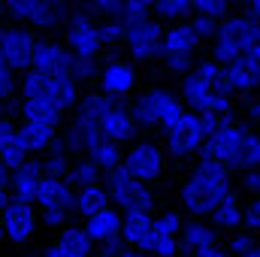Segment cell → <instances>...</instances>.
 Here are the masks:
<instances>
[{
	"mask_svg": "<svg viewBox=\"0 0 260 257\" xmlns=\"http://www.w3.org/2000/svg\"><path fill=\"white\" fill-rule=\"evenodd\" d=\"M230 170L221 160L200 157L194 173L182 185V206L191 215H212V209L230 194Z\"/></svg>",
	"mask_w": 260,
	"mask_h": 257,
	"instance_id": "cell-1",
	"label": "cell"
},
{
	"mask_svg": "<svg viewBox=\"0 0 260 257\" xmlns=\"http://www.w3.org/2000/svg\"><path fill=\"white\" fill-rule=\"evenodd\" d=\"M76 64V52L70 46H61L55 40H40L37 43V52H34V70H43V73H73Z\"/></svg>",
	"mask_w": 260,
	"mask_h": 257,
	"instance_id": "cell-13",
	"label": "cell"
},
{
	"mask_svg": "<svg viewBox=\"0 0 260 257\" xmlns=\"http://www.w3.org/2000/svg\"><path fill=\"white\" fill-rule=\"evenodd\" d=\"M37 206L46 209H76V188L64 176H46L40 191H37Z\"/></svg>",
	"mask_w": 260,
	"mask_h": 257,
	"instance_id": "cell-18",
	"label": "cell"
},
{
	"mask_svg": "<svg viewBox=\"0 0 260 257\" xmlns=\"http://www.w3.org/2000/svg\"><path fill=\"white\" fill-rule=\"evenodd\" d=\"M9 200H12V185L0 179V209H3V206H6Z\"/></svg>",
	"mask_w": 260,
	"mask_h": 257,
	"instance_id": "cell-50",
	"label": "cell"
},
{
	"mask_svg": "<svg viewBox=\"0 0 260 257\" xmlns=\"http://www.w3.org/2000/svg\"><path fill=\"white\" fill-rule=\"evenodd\" d=\"M242 188L248 194H254L260 197V167L257 170H245V176H242Z\"/></svg>",
	"mask_w": 260,
	"mask_h": 257,
	"instance_id": "cell-48",
	"label": "cell"
},
{
	"mask_svg": "<svg viewBox=\"0 0 260 257\" xmlns=\"http://www.w3.org/2000/svg\"><path fill=\"white\" fill-rule=\"evenodd\" d=\"M194 257H230V248H221L218 242H212V245H203V248H197Z\"/></svg>",
	"mask_w": 260,
	"mask_h": 257,
	"instance_id": "cell-49",
	"label": "cell"
},
{
	"mask_svg": "<svg viewBox=\"0 0 260 257\" xmlns=\"http://www.w3.org/2000/svg\"><path fill=\"white\" fill-rule=\"evenodd\" d=\"M212 224L218 227V230H236L239 224H245V206H242V200H239V194H227L215 209H212Z\"/></svg>",
	"mask_w": 260,
	"mask_h": 257,
	"instance_id": "cell-24",
	"label": "cell"
},
{
	"mask_svg": "<svg viewBox=\"0 0 260 257\" xmlns=\"http://www.w3.org/2000/svg\"><path fill=\"white\" fill-rule=\"evenodd\" d=\"M118 257H142V248H136V245H124V251Z\"/></svg>",
	"mask_w": 260,
	"mask_h": 257,
	"instance_id": "cell-51",
	"label": "cell"
},
{
	"mask_svg": "<svg viewBox=\"0 0 260 257\" xmlns=\"http://www.w3.org/2000/svg\"><path fill=\"white\" fill-rule=\"evenodd\" d=\"M160 61L164 67L170 70V73H191L194 70V55H160Z\"/></svg>",
	"mask_w": 260,
	"mask_h": 257,
	"instance_id": "cell-44",
	"label": "cell"
},
{
	"mask_svg": "<svg viewBox=\"0 0 260 257\" xmlns=\"http://www.w3.org/2000/svg\"><path fill=\"white\" fill-rule=\"evenodd\" d=\"M97 82H100V91H106V94H112V97H124V94L133 91V85H136V70H133L130 61L109 58L106 64L100 67Z\"/></svg>",
	"mask_w": 260,
	"mask_h": 257,
	"instance_id": "cell-12",
	"label": "cell"
},
{
	"mask_svg": "<svg viewBox=\"0 0 260 257\" xmlns=\"http://www.w3.org/2000/svg\"><path fill=\"white\" fill-rule=\"evenodd\" d=\"M18 127H21V136H24L30 154H37V151H49V145L58 139V127L43 124V121H24V118H21Z\"/></svg>",
	"mask_w": 260,
	"mask_h": 257,
	"instance_id": "cell-29",
	"label": "cell"
},
{
	"mask_svg": "<svg viewBox=\"0 0 260 257\" xmlns=\"http://www.w3.org/2000/svg\"><path fill=\"white\" fill-rule=\"evenodd\" d=\"M197 73L218 91V94H227V97H233V85H230V76H227V67L221 64V61H215V58H209V61H200L194 67Z\"/></svg>",
	"mask_w": 260,
	"mask_h": 257,
	"instance_id": "cell-31",
	"label": "cell"
},
{
	"mask_svg": "<svg viewBox=\"0 0 260 257\" xmlns=\"http://www.w3.org/2000/svg\"><path fill=\"white\" fill-rule=\"evenodd\" d=\"M239 257H260V248H257V245H254L251 251H245V254H239Z\"/></svg>",
	"mask_w": 260,
	"mask_h": 257,
	"instance_id": "cell-53",
	"label": "cell"
},
{
	"mask_svg": "<svg viewBox=\"0 0 260 257\" xmlns=\"http://www.w3.org/2000/svg\"><path fill=\"white\" fill-rule=\"evenodd\" d=\"M43 179H46V167H43V160H30V157H27L21 167L12 170V179H9V185H12V197L27 200V203H37V191H40Z\"/></svg>",
	"mask_w": 260,
	"mask_h": 257,
	"instance_id": "cell-17",
	"label": "cell"
},
{
	"mask_svg": "<svg viewBox=\"0 0 260 257\" xmlns=\"http://www.w3.org/2000/svg\"><path fill=\"white\" fill-rule=\"evenodd\" d=\"M227 76H230L233 91L248 94V91L260 88V61L248 58V55H239L236 61H230V64H227Z\"/></svg>",
	"mask_w": 260,
	"mask_h": 257,
	"instance_id": "cell-22",
	"label": "cell"
},
{
	"mask_svg": "<svg viewBox=\"0 0 260 257\" xmlns=\"http://www.w3.org/2000/svg\"><path fill=\"white\" fill-rule=\"evenodd\" d=\"M103 173H109V170H115V167H121L124 164V154H121V142H115V139H109V136H100L88 151H85Z\"/></svg>",
	"mask_w": 260,
	"mask_h": 257,
	"instance_id": "cell-27",
	"label": "cell"
},
{
	"mask_svg": "<svg viewBox=\"0 0 260 257\" xmlns=\"http://www.w3.org/2000/svg\"><path fill=\"white\" fill-rule=\"evenodd\" d=\"M27 157H30V148H27V142H24V136H21V127L12 121V115L0 118V160H3L9 170H15V167H21Z\"/></svg>",
	"mask_w": 260,
	"mask_h": 257,
	"instance_id": "cell-15",
	"label": "cell"
},
{
	"mask_svg": "<svg viewBox=\"0 0 260 257\" xmlns=\"http://www.w3.org/2000/svg\"><path fill=\"white\" fill-rule=\"evenodd\" d=\"M3 239H6V230H3V224H0V242H3Z\"/></svg>",
	"mask_w": 260,
	"mask_h": 257,
	"instance_id": "cell-55",
	"label": "cell"
},
{
	"mask_svg": "<svg viewBox=\"0 0 260 257\" xmlns=\"http://www.w3.org/2000/svg\"><path fill=\"white\" fill-rule=\"evenodd\" d=\"M18 115H21L24 121H43V124L58 127L64 109H61L58 103H52L49 97H21V112H18Z\"/></svg>",
	"mask_w": 260,
	"mask_h": 257,
	"instance_id": "cell-23",
	"label": "cell"
},
{
	"mask_svg": "<svg viewBox=\"0 0 260 257\" xmlns=\"http://www.w3.org/2000/svg\"><path fill=\"white\" fill-rule=\"evenodd\" d=\"M100 37L106 46H118L127 40V21L124 18H100Z\"/></svg>",
	"mask_w": 260,
	"mask_h": 257,
	"instance_id": "cell-35",
	"label": "cell"
},
{
	"mask_svg": "<svg viewBox=\"0 0 260 257\" xmlns=\"http://www.w3.org/2000/svg\"><path fill=\"white\" fill-rule=\"evenodd\" d=\"M100 127H103V136H109V139H115V142H130L133 136H136V118H133V112H130L127 106H112L109 112H106V118L100 121Z\"/></svg>",
	"mask_w": 260,
	"mask_h": 257,
	"instance_id": "cell-20",
	"label": "cell"
},
{
	"mask_svg": "<svg viewBox=\"0 0 260 257\" xmlns=\"http://www.w3.org/2000/svg\"><path fill=\"white\" fill-rule=\"evenodd\" d=\"M94 251V236L85 227H64L61 236L46 245L43 257H91Z\"/></svg>",
	"mask_w": 260,
	"mask_h": 257,
	"instance_id": "cell-14",
	"label": "cell"
},
{
	"mask_svg": "<svg viewBox=\"0 0 260 257\" xmlns=\"http://www.w3.org/2000/svg\"><path fill=\"white\" fill-rule=\"evenodd\" d=\"M245 130H248L245 124H236V121L224 124L212 136H206V142L200 148V157H212V160H221V164L236 170V157H239V145H242Z\"/></svg>",
	"mask_w": 260,
	"mask_h": 257,
	"instance_id": "cell-9",
	"label": "cell"
},
{
	"mask_svg": "<svg viewBox=\"0 0 260 257\" xmlns=\"http://www.w3.org/2000/svg\"><path fill=\"white\" fill-rule=\"evenodd\" d=\"M46 97L52 103H58L61 109H73L79 106V79L73 73H49V88H46Z\"/></svg>",
	"mask_w": 260,
	"mask_h": 257,
	"instance_id": "cell-21",
	"label": "cell"
},
{
	"mask_svg": "<svg viewBox=\"0 0 260 257\" xmlns=\"http://www.w3.org/2000/svg\"><path fill=\"white\" fill-rule=\"evenodd\" d=\"M130 112H133V118H136L139 127L167 130V127H173V124L182 118V112H185V100L176 97V94L167 91V88H151V91H145L142 97L133 100Z\"/></svg>",
	"mask_w": 260,
	"mask_h": 257,
	"instance_id": "cell-2",
	"label": "cell"
},
{
	"mask_svg": "<svg viewBox=\"0 0 260 257\" xmlns=\"http://www.w3.org/2000/svg\"><path fill=\"white\" fill-rule=\"evenodd\" d=\"M124 167H127L136 179L154 182L164 173V167H167V154H164V148L157 142H148L145 139V142L130 145V151L124 154Z\"/></svg>",
	"mask_w": 260,
	"mask_h": 257,
	"instance_id": "cell-11",
	"label": "cell"
},
{
	"mask_svg": "<svg viewBox=\"0 0 260 257\" xmlns=\"http://www.w3.org/2000/svg\"><path fill=\"white\" fill-rule=\"evenodd\" d=\"M182 100L194 112H233V97L218 94L197 70L185 73L182 79Z\"/></svg>",
	"mask_w": 260,
	"mask_h": 257,
	"instance_id": "cell-6",
	"label": "cell"
},
{
	"mask_svg": "<svg viewBox=\"0 0 260 257\" xmlns=\"http://www.w3.org/2000/svg\"><path fill=\"white\" fill-rule=\"evenodd\" d=\"M248 15L260 21V0H248Z\"/></svg>",
	"mask_w": 260,
	"mask_h": 257,
	"instance_id": "cell-52",
	"label": "cell"
},
{
	"mask_svg": "<svg viewBox=\"0 0 260 257\" xmlns=\"http://www.w3.org/2000/svg\"><path fill=\"white\" fill-rule=\"evenodd\" d=\"M118 100H121V97H112V94H106V91H97V94H85V97L79 100L76 112H79V115H85V118L103 121V118H106V112H109L112 106H118Z\"/></svg>",
	"mask_w": 260,
	"mask_h": 257,
	"instance_id": "cell-30",
	"label": "cell"
},
{
	"mask_svg": "<svg viewBox=\"0 0 260 257\" xmlns=\"http://www.w3.org/2000/svg\"><path fill=\"white\" fill-rule=\"evenodd\" d=\"M167 133V148L173 157H188V154H197L206 142V130H203V121H200V112L194 109H185L182 118L173 124V127L164 130Z\"/></svg>",
	"mask_w": 260,
	"mask_h": 257,
	"instance_id": "cell-7",
	"label": "cell"
},
{
	"mask_svg": "<svg viewBox=\"0 0 260 257\" xmlns=\"http://www.w3.org/2000/svg\"><path fill=\"white\" fill-rule=\"evenodd\" d=\"M70 212H73V209H46V212H43V221H46L49 227H64L67 221H70Z\"/></svg>",
	"mask_w": 260,
	"mask_h": 257,
	"instance_id": "cell-46",
	"label": "cell"
},
{
	"mask_svg": "<svg viewBox=\"0 0 260 257\" xmlns=\"http://www.w3.org/2000/svg\"><path fill=\"white\" fill-rule=\"evenodd\" d=\"M121 236H124L127 245H136V248L148 251L151 236H154V218H151V209H124Z\"/></svg>",
	"mask_w": 260,
	"mask_h": 257,
	"instance_id": "cell-16",
	"label": "cell"
},
{
	"mask_svg": "<svg viewBox=\"0 0 260 257\" xmlns=\"http://www.w3.org/2000/svg\"><path fill=\"white\" fill-rule=\"evenodd\" d=\"M164 24H160V18L154 15H148V18H139V21H133L127 24V40H124V46H127L130 58L133 61H154V58H160L164 55Z\"/></svg>",
	"mask_w": 260,
	"mask_h": 257,
	"instance_id": "cell-4",
	"label": "cell"
},
{
	"mask_svg": "<svg viewBox=\"0 0 260 257\" xmlns=\"http://www.w3.org/2000/svg\"><path fill=\"white\" fill-rule=\"evenodd\" d=\"M191 24H194V30L203 37V40H215V34H218V27H221L218 18L203 15V12H194V15H191Z\"/></svg>",
	"mask_w": 260,
	"mask_h": 257,
	"instance_id": "cell-42",
	"label": "cell"
},
{
	"mask_svg": "<svg viewBox=\"0 0 260 257\" xmlns=\"http://www.w3.org/2000/svg\"><path fill=\"white\" fill-rule=\"evenodd\" d=\"M73 76H76L79 82L97 79V76H100V64H97V58H85V55H76V64H73Z\"/></svg>",
	"mask_w": 260,
	"mask_h": 257,
	"instance_id": "cell-40",
	"label": "cell"
},
{
	"mask_svg": "<svg viewBox=\"0 0 260 257\" xmlns=\"http://www.w3.org/2000/svg\"><path fill=\"white\" fill-rule=\"evenodd\" d=\"M37 37L27 27H3L0 30V61L12 67L15 73L34 67V52H37Z\"/></svg>",
	"mask_w": 260,
	"mask_h": 257,
	"instance_id": "cell-8",
	"label": "cell"
},
{
	"mask_svg": "<svg viewBox=\"0 0 260 257\" xmlns=\"http://www.w3.org/2000/svg\"><path fill=\"white\" fill-rule=\"evenodd\" d=\"M67 46L76 52V55H85V58H97L100 49L106 46L103 37H100V24L94 21V15L85 9H73L67 15Z\"/></svg>",
	"mask_w": 260,
	"mask_h": 257,
	"instance_id": "cell-5",
	"label": "cell"
},
{
	"mask_svg": "<svg viewBox=\"0 0 260 257\" xmlns=\"http://www.w3.org/2000/svg\"><path fill=\"white\" fill-rule=\"evenodd\" d=\"M127 9V0H88V12L97 18H121Z\"/></svg>",
	"mask_w": 260,
	"mask_h": 257,
	"instance_id": "cell-37",
	"label": "cell"
},
{
	"mask_svg": "<svg viewBox=\"0 0 260 257\" xmlns=\"http://www.w3.org/2000/svg\"><path fill=\"white\" fill-rule=\"evenodd\" d=\"M0 224H3L9 242H27V239L34 236V230H37V212H34V203L12 197V200L0 209Z\"/></svg>",
	"mask_w": 260,
	"mask_h": 257,
	"instance_id": "cell-10",
	"label": "cell"
},
{
	"mask_svg": "<svg viewBox=\"0 0 260 257\" xmlns=\"http://www.w3.org/2000/svg\"><path fill=\"white\" fill-rule=\"evenodd\" d=\"M218 242V227L215 224H206V221H185L182 227V248L194 254L197 248L203 245H212Z\"/></svg>",
	"mask_w": 260,
	"mask_h": 257,
	"instance_id": "cell-28",
	"label": "cell"
},
{
	"mask_svg": "<svg viewBox=\"0 0 260 257\" xmlns=\"http://www.w3.org/2000/svg\"><path fill=\"white\" fill-rule=\"evenodd\" d=\"M154 257H160V254H154Z\"/></svg>",
	"mask_w": 260,
	"mask_h": 257,
	"instance_id": "cell-56",
	"label": "cell"
},
{
	"mask_svg": "<svg viewBox=\"0 0 260 257\" xmlns=\"http://www.w3.org/2000/svg\"><path fill=\"white\" fill-rule=\"evenodd\" d=\"M109 200H112V194H109L106 185H100V182L85 185V188L76 191V212H79L82 218H91V215L103 212V209L109 206Z\"/></svg>",
	"mask_w": 260,
	"mask_h": 257,
	"instance_id": "cell-26",
	"label": "cell"
},
{
	"mask_svg": "<svg viewBox=\"0 0 260 257\" xmlns=\"http://www.w3.org/2000/svg\"><path fill=\"white\" fill-rule=\"evenodd\" d=\"M121 224H124V215H118L115 209H103L91 218H85V230L94 236V242H106L112 236H121Z\"/></svg>",
	"mask_w": 260,
	"mask_h": 257,
	"instance_id": "cell-25",
	"label": "cell"
},
{
	"mask_svg": "<svg viewBox=\"0 0 260 257\" xmlns=\"http://www.w3.org/2000/svg\"><path fill=\"white\" fill-rule=\"evenodd\" d=\"M154 12V0H127V9H124V21L133 24V21H139V18H148Z\"/></svg>",
	"mask_w": 260,
	"mask_h": 257,
	"instance_id": "cell-43",
	"label": "cell"
},
{
	"mask_svg": "<svg viewBox=\"0 0 260 257\" xmlns=\"http://www.w3.org/2000/svg\"><path fill=\"white\" fill-rule=\"evenodd\" d=\"M100 167L91 160V157H79V160H73V167H70V173H67V182L79 191V188H85V185H94V182H100Z\"/></svg>",
	"mask_w": 260,
	"mask_h": 257,
	"instance_id": "cell-32",
	"label": "cell"
},
{
	"mask_svg": "<svg viewBox=\"0 0 260 257\" xmlns=\"http://www.w3.org/2000/svg\"><path fill=\"white\" fill-rule=\"evenodd\" d=\"M260 167V133L248 127L239 145V157H236V170H257Z\"/></svg>",
	"mask_w": 260,
	"mask_h": 257,
	"instance_id": "cell-34",
	"label": "cell"
},
{
	"mask_svg": "<svg viewBox=\"0 0 260 257\" xmlns=\"http://www.w3.org/2000/svg\"><path fill=\"white\" fill-rule=\"evenodd\" d=\"M227 248H230V254H245V251H251L254 248V239H251V233H236L230 242H227Z\"/></svg>",
	"mask_w": 260,
	"mask_h": 257,
	"instance_id": "cell-45",
	"label": "cell"
},
{
	"mask_svg": "<svg viewBox=\"0 0 260 257\" xmlns=\"http://www.w3.org/2000/svg\"><path fill=\"white\" fill-rule=\"evenodd\" d=\"M179 248H182V236H170V233H157V230H154L151 245H148L151 254H160V257H176Z\"/></svg>",
	"mask_w": 260,
	"mask_h": 257,
	"instance_id": "cell-36",
	"label": "cell"
},
{
	"mask_svg": "<svg viewBox=\"0 0 260 257\" xmlns=\"http://www.w3.org/2000/svg\"><path fill=\"white\" fill-rule=\"evenodd\" d=\"M6 12H9V9H6V0H0V18H3Z\"/></svg>",
	"mask_w": 260,
	"mask_h": 257,
	"instance_id": "cell-54",
	"label": "cell"
},
{
	"mask_svg": "<svg viewBox=\"0 0 260 257\" xmlns=\"http://www.w3.org/2000/svg\"><path fill=\"white\" fill-rule=\"evenodd\" d=\"M203 37L194 30L191 18L188 21H173L164 30V55H194Z\"/></svg>",
	"mask_w": 260,
	"mask_h": 257,
	"instance_id": "cell-19",
	"label": "cell"
},
{
	"mask_svg": "<svg viewBox=\"0 0 260 257\" xmlns=\"http://www.w3.org/2000/svg\"><path fill=\"white\" fill-rule=\"evenodd\" d=\"M185 221L179 218V212H164L160 218H154V230L157 233H170V236H182Z\"/></svg>",
	"mask_w": 260,
	"mask_h": 257,
	"instance_id": "cell-41",
	"label": "cell"
},
{
	"mask_svg": "<svg viewBox=\"0 0 260 257\" xmlns=\"http://www.w3.org/2000/svg\"><path fill=\"white\" fill-rule=\"evenodd\" d=\"M40 3H43V0H6V9H9L12 18H18V21H30L34 12L40 9Z\"/></svg>",
	"mask_w": 260,
	"mask_h": 257,
	"instance_id": "cell-39",
	"label": "cell"
},
{
	"mask_svg": "<svg viewBox=\"0 0 260 257\" xmlns=\"http://www.w3.org/2000/svg\"><path fill=\"white\" fill-rule=\"evenodd\" d=\"M194 12L212 15V18H227L230 15V0H194Z\"/></svg>",
	"mask_w": 260,
	"mask_h": 257,
	"instance_id": "cell-38",
	"label": "cell"
},
{
	"mask_svg": "<svg viewBox=\"0 0 260 257\" xmlns=\"http://www.w3.org/2000/svg\"><path fill=\"white\" fill-rule=\"evenodd\" d=\"M245 227L260 230V197H251V203L245 206Z\"/></svg>",
	"mask_w": 260,
	"mask_h": 257,
	"instance_id": "cell-47",
	"label": "cell"
},
{
	"mask_svg": "<svg viewBox=\"0 0 260 257\" xmlns=\"http://www.w3.org/2000/svg\"><path fill=\"white\" fill-rule=\"evenodd\" d=\"M106 188L112 194V203L121 209H151L154 206V194L148 188V182L136 179L124 164L106 173Z\"/></svg>",
	"mask_w": 260,
	"mask_h": 257,
	"instance_id": "cell-3",
	"label": "cell"
},
{
	"mask_svg": "<svg viewBox=\"0 0 260 257\" xmlns=\"http://www.w3.org/2000/svg\"><path fill=\"white\" fill-rule=\"evenodd\" d=\"M154 15L160 21H188L194 15V0H154Z\"/></svg>",
	"mask_w": 260,
	"mask_h": 257,
	"instance_id": "cell-33",
	"label": "cell"
}]
</instances>
